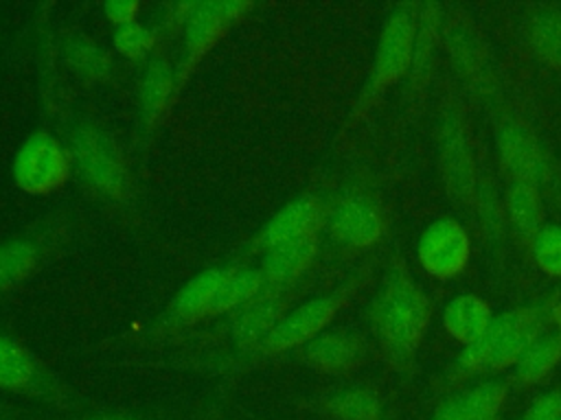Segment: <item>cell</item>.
<instances>
[{"label":"cell","instance_id":"cell-19","mask_svg":"<svg viewBox=\"0 0 561 420\" xmlns=\"http://www.w3.org/2000/svg\"><path fill=\"white\" fill-rule=\"evenodd\" d=\"M440 164L449 190L460 199H469L476 188L473 162L465 129L456 116H449L440 129Z\"/></svg>","mask_w":561,"mask_h":420},{"label":"cell","instance_id":"cell-8","mask_svg":"<svg viewBox=\"0 0 561 420\" xmlns=\"http://www.w3.org/2000/svg\"><path fill=\"white\" fill-rule=\"evenodd\" d=\"M72 175V158L68 144L55 133L37 129L24 138L13 155L11 177L15 186L31 197L57 192Z\"/></svg>","mask_w":561,"mask_h":420},{"label":"cell","instance_id":"cell-13","mask_svg":"<svg viewBox=\"0 0 561 420\" xmlns=\"http://www.w3.org/2000/svg\"><path fill=\"white\" fill-rule=\"evenodd\" d=\"M237 262L208 267L199 273H195L173 298L164 315L160 317L156 326V335H175L180 330H186L195 324H202L219 287L224 280L234 271Z\"/></svg>","mask_w":561,"mask_h":420},{"label":"cell","instance_id":"cell-15","mask_svg":"<svg viewBox=\"0 0 561 420\" xmlns=\"http://www.w3.org/2000/svg\"><path fill=\"white\" fill-rule=\"evenodd\" d=\"M294 357L320 374L337 376L353 372L362 363L364 341L351 330L327 328L294 350Z\"/></svg>","mask_w":561,"mask_h":420},{"label":"cell","instance_id":"cell-11","mask_svg":"<svg viewBox=\"0 0 561 420\" xmlns=\"http://www.w3.org/2000/svg\"><path fill=\"white\" fill-rule=\"evenodd\" d=\"M324 228L342 249L364 252L383 236L386 221L370 195L364 190H344L327 203Z\"/></svg>","mask_w":561,"mask_h":420},{"label":"cell","instance_id":"cell-20","mask_svg":"<svg viewBox=\"0 0 561 420\" xmlns=\"http://www.w3.org/2000/svg\"><path fill=\"white\" fill-rule=\"evenodd\" d=\"M506 398V385L486 381L447 398L432 420H495Z\"/></svg>","mask_w":561,"mask_h":420},{"label":"cell","instance_id":"cell-14","mask_svg":"<svg viewBox=\"0 0 561 420\" xmlns=\"http://www.w3.org/2000/svg\"><path fill=\"white\" fill-rule=\"evenodd\" d=\"M416 256L430 276L449 280L458 276L471 258L469 234L456 219H438L421 234Z\"/></svg>","mask_w":561,"mask_h":420},{"label":"cell","instance_id":"cell-2","mask_svg":"<svg viewBox=\"0 0 561 420\" xmlns=\"http://www.w3.org/2000/svg\"><path fill=\"white\" fill-rule=\"evenodd\" d=\"M554 306L550 302L526 304L495 315L486 330L454 363L451 381H465L480 374H493L517 363L522 352L552 322Z\"/></svg>","mask_w":561,"mask_h":420},{"label":"cell","instance_id":"cell-31","mask_svg":"<svg viewBox=\"0 0 561 420\" xmlns=\"http://www.w3.org/2000/svg\"><path fill=\"white\" fill-rule=\"evenodd\" d=\"M142 4L138 0H107L103 4V15L107 18V22L118 28L125 24H134L138 22Z\"/></svg>","mask_w":561,"mask_h":420},{"label":"cell","instance_id":"cell-33","mask_svg":"<svg viewBox=\"0 0 561 420\" xmlns=\"http://www.w3.org/2000/svg\"><path fill=\"white\" fill-rule=\"evenodd\" d=\"M77 420H149V418H140L134 413H118V411H101V413H90V416H81Z\"/></svg>","mask_w":561,"mask_h":420},{"label":"cell","instance_id":"cell-22","mask_svg":"<svg viewBox=\"0 0 561 420\" xmlns=\"http://www.w3.org/2000/svg\"><path fill=\"white\" fill-rule=\"evenodd\" d=\"M491 319L493 315L489 304L473 293L456 295L443 311L445 330L465 346L473 343L486 330Z\"/></svg>","mask_w":561,"mask_h":420},{"label":"cell","instance_id":"cell-24","mask_svg":"<svg viewBox=\"0 0 561 420\" xmlns=\"http://www.w3.org/2000/svg\"><path fill=\"white\" fill-rule=\"evenodd\" d=\"M561 361V332H541L522 352L513 365V378L519 385H533L543 381Z\"/></svg>","mask_w":561,"mask_h":420},{"label":"cell","instance_id":"cell-28","mask_svg":"<svg viewBox=\"0 0 561 420\" xmlns=\"http://www.w3.org/2000/svg\"><path fill=\"white\" fill-rule=\"evenodd\" d=\"M158 39H160L158 28H149L140 22L118 26V28H114V35H112L114 50L129 61L147 59L153 52V48L158 46Z\"/></svg>","mask_w":561,"mask_h":420},{"label":"cell","instance_id":"cell-23","mask_svg":"<svg viewBox=\"0 0 561 420\" xmlns=\"http://www.w3.org/2000/svg\"><path fill=\"white\" fill-rule=\"evenodd\" d=\"M265 287H267V280H265V276L261 273L259 267L237 265L234 271L219 287V291H217V295H215V300H213L204 322L230 315L232 311L243 306L248 300L259 295Z\"/></svg>","mask_w":561,"mask_h":420},{"label":"cell","instance_id":"cell-30","mask_svg":"<svg viewBox=\"0 0 561 420\" xmlns=\"http://www.w3.org/2000/svg\"><path fill=\"white\" fill-rule=\"evenodd\" d=\"M449 46H451L454 57L458 59L460 70L467 72L476 85H480L486 77V70L482 63V55L476 48V42L471 37H467V33H462V31H451Z\"/></svg>","mask_w":561,"mask_h":420},{"label":"cell","instance_id":"cell-9","mask_svg":"<svg viewBox=\"0 0 561 420\" xmlns=\"http://www.w3.org/2000/svg\"><path fill=\"white\" fill-rule=\"evenodd\" d=\"M0 389L50 405L68 407V387L13 332L0 328Z\"/></svg>","mask_w":561,"mask_h":420},{"label":"cell","instance_id":"cell-7","mask_svg":"<svg viewBox=\"0 0 561 420\" xmlns=\"http://www.w3.org/2000/svg\"><path fill=\"white\" fill-rule=\"evenodd\" d=\"M70 221L53 214L0 241V295L28 280L68 241Z\"/></svg>","mask_w":561,"mask_h":420},{"label":"cell","instance_id":"cell-17","mask_svg":"<svg viewBox=\"0 0 561 420\" xmlns=\"http://www.w3.org/2000/svg\"><path fill=\"white\" fill-rule=\"evenodd\" d=\"M178 81H175V66L164 57H153L142 74L140 81V125L145 138L153 133V129L164 120L171 105L178 101Z\"/></svg>","mask_w":561,"mask_h":420},{"label":"cell","instance_id":"cell-4","mask_svg":"<svg viewBox=\"0 0 561 420\" xmlns=\"http://www.w3.org/2000/svg\"><path fill=\"white\" fill-rule=\"evenodd\" d=\"M419 33V15L412 4H399L386 18L375 59L366 85L353 109V118L362 116L388 88H392L410 70L414 61V46Z\"/></svg>","mask_w":561,"mask_h":420},{"label":"cell","instance_id":"cell-21","mask_svg":"<svg viewBox=\"0 0 561 420\" xmlns=\"http://www.w3.org/2000/svg\"><path fill=\"white\" fill-rule=\"evenodd\" d=\"M61 50L68 68L85 83L107 85L114 81V70H116L114 57L88 35L83 33L66 35L61 42Z\"/></svg>","mask_w":561,"mask_h":420},{"label":"cell","instance_id":"cell-27","mask_svg":"<svg viewBox=\"0 0 561 420\" xmlns=\"http://www.w3.org/2000/svg\"><path fill=\"white\" fill-rule=\"evenodd\" d=\"M533 52L550 68H561V9H539L528 28Z\"/></svg>","mask_w":561,"mask_h":420},{"label":"cell","instance_id":"cell-1","mask_svg":"<svg viewBox=\"0 0 561 420\" xmlns=\"http://www.w3.org/2000/svg\"><path fill=\"white\" fill-rule=\"evenodd\" d=\"M430 300L403 267H392L370 304V328L383 357L405 368L430 324Z\"/></svg>","mask_w":561,"mask_h":420},{"label":"cell","instance_id":"cell-6","mask_svg":"<svg viewBox=\"0 0 561 420\" xmlns=\"http://www.w3.org/2000/svg\"><path fill=\"white\" fill-rule=\"evenodd\" d=\"M254 2L248 0H199L191 4V11L184 20V42L182 57L175 63V81L178 92L182 94L191 74L199 66V61L239 24L250 11Z\"/></svg>","mask_w":561,"mask_h":420},{"label":"cell","instance_id":"cell-36","mask_svg":"<svg viewBox=\"0 0 561 420\" xmlns=\"http://www.w3.org/2000/svg\"><path fill=\"white\" fill-rule=\"evenodd\" d=\"M559 420H561V418H559Z\"/></svg>","mask_w":561,"mask_h":420},{"label":"cell","instance_id":"cell-29","mask_svg":"<svg viewBox=\"0 0 561 420\" xmlns=\"http://www.w3.org/2000/svg\"><path fill=\"white\" fill-rule=\"evenodd\" d=\"M533 258L537 267L554 278H561V225H541L530 241Z\"/></svg>","mask_w":561,"mask_h":420},{"label":"cell","instance_id":"cell-32","mask_svg":"<svg viewBox=\"0 0 561 420\" xmlns=\"http://www.w3.org/2000/svg\"><path fill=\"white\" fill-rule=\"evenodd\" d=\"M561 418V392H546L539 396L522 420H559Z\"/></svg>","mask_w":561,"mask_h":420},{"label":"cell","instance_id":"cell-10","mask_svg":"<svg viewBox=\"0 0 561 420\" xmlns=\"http://www.w3.org/2000/svg\"><path fill=\"white\" fill-rule=\"evenodd\" d=\"M296 287H272L267 284L259 295L248 300L243 306L226 315L224 337L239 352L234 359H245L294 308Z\"/></svg>","mask_w":561,"mask_h":420},{"label":"cell","instance_id":"cell-26","mask_svg":"<svg viewBox=\"0 0 561 420\" xmlns=\"http://www.w3.org/2000/svg\"><path fill=\"white\" fill-rule=\"evenodd\" d=\"M506 208L513 230L522 241L530 243L541 230V203L535 184L513 182L506 195Z\"/></svg>","mask_w":561,"mask_h":420},{"label":"cell","instance_id":"cell-18","mask_svg":"<svg viewBox=\"0 0 561 420\" xmlns=\"http://www.w3.org/2000/svg\"><path fill=\"white\" fill-rule=\"evenodd\" d=\"M497 153L515 182L535 184L546 177V158L539 142L517 122H504L497 131Z\"/></svg>","mask_w":561,"mask_h":420},{"label":"cell","instance_id":"cell-3","mask_svg":"<svg viewBox=\"0 0 561 420\" xmlns=\"http://www.w3.org/2000/svg\"><path fill=\"white\" fill-rule=\"evenodd\" d=\"M72 168L103 201L129 208L134 186L129 164L116 140L92 120H77L68 133Z\"/></svg>","mask_w":561,"mask_h":420},{"label":"cell","instance_id":"cell-25","mask_svg":"<svg viewBox=\"0 0 561 420\" xmlns=\"http://www.w3.org/2000/svg\"><path fill=\"white\" fill-rule=\"evenodd\" d=\"M322 411L331 420H381V398L366 387H344L324 398Z\"/></svg>","mask_w":561,"mask_h":420},{"label":"cell","instance_id":"cell-16","mask_svg":"<svg viewBox=\"0 0 561 420\" xmlns=\"http://www.w3.org/2000/svg\"><path fill=\"white\" fill-rule=\"evenodd\" d=\"M320 252V234H309L261 254V273L272 287H298Z\"/></svg>","mask_w":561,"mask_h":420},{"label":"cell","instance_id":"cell-34","mask_svg":"<svg viewBox=\"0 0 561 420\" xmlns=\"http://www.w3.org/2000/svg\"><path fill=\"white\" fill-rule=\"evenodd\" d=\"M0 420H15L13 409H11V407H7L2 400H0Z\"/></svg>","mask_w":561,"mask_h":420},{"label":"cell","instance_id":"cell-12","mask_svg":"<svg viewBox=\"0 0 561 420\" xmlns=\"http://www.w3.org/2000/svg\"><path fill=\"white\" fill-rule=\"evenodd\" d=\"M324 212L327 203L311 195H298L289 203H285L270 221L261 225V230L245 243L243 252L248 256L254 254H265L267 249L309 236V234H320L324 228Z\"/></svg>","mask_w":561,"mask_h":420},{"label":"cell","instance_id":"cell-35","mask_svg":"<svg viewBox=\"0 0 561 420\" xmlns=\"http://www.w3.org/2000/svg\"><path fill=\"white\" fill-rule=\"evenodd\" d=\"M552 322H557L559 328H561V306H554V311H552ZM559 332H561V330H559Z\"/></svg>","mask_w":561,"mask_h":420},{"label":"cell","instance_id":"cell-5","mask_svg":"<svg viewBox=\"0 0 561 420\" xmlns=\"http://www.w3.org/2000/svg\"><path fill=\"white\" fill-rule=\"evenodd\" d=\"M357 289V278L351 282L318 295L313 300H307L302 304H296L280 322L278 326L241 361L248 365L280 359L283 354H289L305 346L309 339L320 335L329 328V324L335 319V315L344 308V304L351 300V295Z\"/></svg>","mask_w":561,"mask_h":420}]
</instances>
